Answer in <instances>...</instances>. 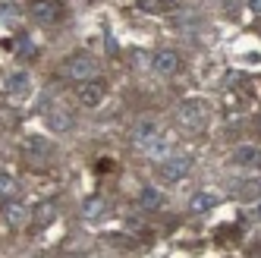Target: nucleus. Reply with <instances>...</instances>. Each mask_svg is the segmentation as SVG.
Segmentation results:
<instances>
[{"instance_id": "nucleus-5", "label": "nucleus", "mask_w": 261, "mask_h": 258, "mask_svg": "<svg viewBox=\"0 0 261 258\" xmlns=\"http://www.w3.org/2000/svg\"><path fill=\"white\" fill-rule=\"evenodd\" d=\"M151 66L161 72V76H173V72L179 69V54H176V50H170V47H164V50H158V54H154Z\"/></svg>"}, {"instance_id": "nucleus-12", "label": "nucleus", "mask_w": 261, "mask_h": 258, "mask_svg": "<svg viewBox=\"0 0 261 258\" xmlns=\"http://www.w3.org/2000/svg\"><path fill=\"white\" fill-rule=\"evenodd\" d=\"M7 220H10L13 227H22L25 220H29V208H25V205H16V201H13V205H7Z\"/></svg>"}, {"instance_id": "nucleus-14", "label": "nucleus", "mask_w": 261, "mask_h": 258, "mask_svg": "<svg viewBox=\"0 0 261 258\" xmlns=\"http://www.w3.org/2000/svg\"><path fill=\"white\" fill-rule=\"evenodd\" d=\"M16 192V179L10 176V173H0V198H7V195H13Z\"/></svg>"}, {"instance_id": "nucleus-1", "label": "nucleus", "mask_w": 261, "mask_h": 258, "mask_svg": "<svg viewBox=\"0 0 261 258\" xmlns=\"http://www.w3.org/2000/svg\"><path fill=\"white\" fill-rule=\"evenodd\" d=\"M95 69H98V63H95V57H88V54H72V57H66V63H63L66 79H72V82L91 79Z\"/></svg>"}, {"instance_id": "nucleus-3", "label": "nucleus", "mask_w": 261, "mask_h": 258, "mask_svg": "<svg viewBox=\"0 0 261 258\" xmlns=\"http://www.w3.org/2000/svg\"><path fill=\"white\" fill-rule=\"evenodd\" d=\"M189 170H192V161L189 158H167L164 167H161V176L167 183H179V179L189 176Z\"/></svg>"}, {"instance_id": "nucleus-11", "label": "nucleus", "mask_w": 261, "mask_h": 258, "mask_svg": "<svg viewBox=\"0 0 261 258\" xmlns=\"http://www.w3.org/2000/svg\"><path fill=\"white\" fill-rule=\"evenodd\" d=\"M47 126L54 129V133H66V129L72 126V117H69V114H63V110H50Z\"/></svg>"}, {"instance_id": "nucleus-19", "label": "nucleus", "mask_w": 261, "mask_h": 258, "mask_svg": "<svg viewBox=\"0 0 261 258\" xmlns=\"http://www.w3.org/2000/svg\"><path fill=\"white\" fill-rule=\"evenodd\" d=\"M25 47H22V57H32V54H35V47H32V41H22Z\"/></svg>"}, {"instance_id": "nucleus-7", "label": "nucleus", "mask_w": 261, "mask_h": 258, "mask_svg": "<svg viewBox=\"0 0 261 258\" xmlns=\"http://www.w3.org/2000/svg\"><path fill=\"white\" fill-rule=\"evenodd\" d=\"M139 148L148 154V158H167V154H170V139H167V136H151V139H145L142 145H139Z\"/></svg>"}, {"instance_id": "nucleus-2", "label": "nucleus", "mask_w": 261, "mask_h": 258, "mask_svg": "<svg viewBox=\"0 0 261 258\" xmlns=\"http://www.w3.org/2000/svg\"><path fill=\"white\" fill-rule=\"evenodd\" d=\"M104 98H107V82L104 79L91 76L79 85V104L82 107H98V104H104Z\"/></svg>"}, {"instance_id": "nucleus-13", "label": "nucleus", "mask_w": 261, "mask_h": 258, "mask_svg": "<svg viewBox=\"0 0 261 258\" xmlns=\"http://www.w3.org/2000/svg\"><path fill=\"white\" fill-rule=\"evenodd\" d=\"M154 133H158V126H154L151 120H142V123L136 126V145H142L145 139H151Z\"/></svg>"}, {"instance_id": "nucleus-6", "label": "nucleus", "mask_w": 261, "mask_h": 258, "mask_svg": "<svg viewBox=\"0 0 261 258\" xmlns=\"http://www.w3.org/2000/svg\"><path fill=\"white\" fill-rule=\"evenodd\" d=\"M179 120H182V126H189V129H201L204 126V107L195 104V101H186L179 107Z\"/></svg>"}, {"instance_id": "nucleus-8", "label": "nucleus", "mask_w": 261, "mask_h": 258, "mask_svg": "<svg viewBox=\"0 0 261 258\" xmlns=\"http://www.w3.org/2000/svg\"><path fill=\"white\" fill-rule=\"evenodd\" d=\"M107 211V201L101 198V195H88L85 201H82V214H85V220H95V217H101Z\"/></svg>"}, {"instance_id": "nucleus-10", "label": "nucleus", "mask_w": 261, "mask_h": 258, "mask_svg": "<svg viewBox=\"0 0 261 258\" xmlns=\"http://www.w3.org/2000/svg\"><path fill=\"white\" fill-rule=\"evenodd\" d=\"M189 205H192L195 214H204V211H211V208L217 205V195H214V192H198V195H192Z\"/></svg>"}, {"instance_id": "nucleus-16", "label": "nucleus", "mask_w": 261, "mask_h": 258, "mask_svg": "<svg viewBox=\"0 0 261 258\" xmlns=\"http://www.w3.org/2000/svg\"><path fill=\"white\" fill-rule=\"evenodd\" d=\"M25 88H29V76H25V72L10 76V91H25Z\"/></svg>"}, {"instance_id": "nucleus-4", "label": "nucleus", "mask_w": 261, "mask_h": 258, "mask_svg": "<svg viewBox=\"0 0 261 258\" xmlns=\"http://www.w3.org/2000/svg\"><path fill=\"white\" fill-rule=\"evenodd\" d=\"M29 13H32V19H38V22H57L63 7L57 4V0H35V4L29 7Z\"/></svg>"}, {"instance_id": "nucleus-18", "label": "nucleus", "mask_w": 261, "mask_h": 258, "mask_svg": "<svg viewBox=\"0 0 261 258\" xmlns=\"http://www.w3.org/2000/svg\"><path fill=\"white\" fill-rule=\"evenodd\" d=\"M249 10L258 16V13H261V0H249Z\"/></svg>"}, {"instance_id": "nucleus-9", "label": "nucleus", "mask_w": 261, "mask_h": 258, "mask_svg": "<svg viewBox=\"0 0 261 258\" xmlns=\"http://www.w3.org/2000/svg\"><path fill=\"white\" fill-rule=\"evenodd\" d=\"M139 205H142L145 211H158V208H164V195H161L158 189H151V186H145L142 195H139Z\"/></svg>"}, {"instance_id": "nucleus-17", "label": "nucleus", "mask_w": 261, "mask_h": 258, "mask_svg": "<svg viewBox=\"0 0 261 258\" xmlns=\"http://www.w3.org/2000/svg\"><path fill=\"white\" fill-rule=\"evenodd\" d=\"M16 16H19V7H13V4L0 7V22H10V19H16Z\"/></svg>"}, {"instance_id": "nucleus-15", "label": "nucleus", "mask_w": 261, "mask_h": 258, "mask_svg": "<svg viewBox=\"0 0 261 258\" xmlns=\"http://www.w3.org/2000/svg\"><path fill=\"white\" fill-rule=\"evenodd\" d=\"M236 161H239V164H255V161H258V148H255V145H249V148H239V151H236Z\"/></svg>"}]
</instances>
